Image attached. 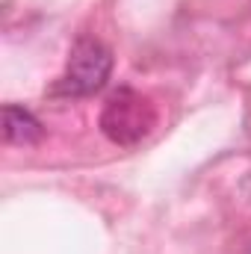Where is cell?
<instances>
[{"instance_id":"cell-2","label":"cell","mask_w":251,"mask_h":254,"mask_svg":"<svg viewBox=\"0 0 251 254\" xmlns=\"http://www.w3.org/2000/svg\"><path fill=\"white\" fill-rule=\"evenodd\" d=\"M110 71H113V54L98 39H80L71 48L65 74L57 83V92H63V95H92L107 83Z\"/></svg>"},{"instance_id":"cell-3","label":"cell","mask_w":251,"mask_h":254,"mask_svg":"<svg viewBox=\"0 0 251 254\" xmlns=\"http://www.w3.org/2000/svg\"><path fill=\"white\" fill-rule=\"evenodd\" d=\"M42 133H45V127L30 110L15 107V104L3 107V139L9 145H36L42 139Z\"/></svg>"},{"instance_id":"cell-1","label":"cell","mask_w":251,"mask_h":254,"mask_svg":"<svg viewBox=\"0 0 251 254\" xmlns=\"http://www.w3.org/2000/svg\"><path fill=\"white\" fill-rule=\"evenodd\" d=\"M154 127H157V110H154L151 98H145L133 89H119L107 98L104 113H101V130L110 142L136 145Z\"/></svg>"}]
</instances>
